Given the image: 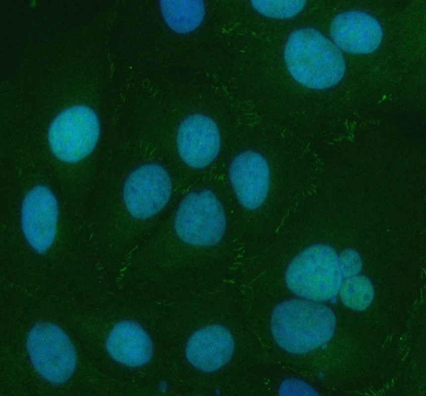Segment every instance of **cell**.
Masks as SVG:
<instances>
[{"mask_svg":"<svg viewBox=\"0 0 426 396\" xmlns=\"http://www.w3.org/2000/svg\"><path fill=\"white\" fill-rule=\"evenodd\" d=\"M284 57L293 78L309 88L331 87L342 79L346 70L340 49L312 28L291 32L285 45Z\"/></svg>","mask_w":426,"mask_h":396,"instance_id":"cell-1","label":"cell"},{"mask_svg":"<svg viewBox=\"0 0 426 396\" xmlns=\"http://www.w3.org/2000/svg\"><path fill=\"white\" fill-rule=\"evenodd\" d=\"M336 327V318L328 306L309 300L292 299L273 309L270 328L278 346L293 354H303L328 342Z\"/></svg>","mask_w":426,"mask_h":396,"instance_id":"cell-2","label":"cell"},{"mask_svg":"<svg viewBox=\"0 0 426 396\" xmlns=\"http://www.w3.org/2000/svg\"><path fill=\"white\" fill-rule=\"evenodd\" d=\"M343 279L338 255L325 244H315L300 252L285 273L286 285L293 293L318 302L334 297Z\"/></svg>","mask_w":426,"mask_h":396,"instance_id":"cell-3","label":"cell"},{"mask_svg":"<svg viewBox=\"0 0 426 396\" xmlns=\"http://www.w3.org/2000/svg\"><path fill=\"white\" fill-rule=\"evenodd\" d=\"M26 346L35 369L49 383L60 385L73 375L77 363L75 348L57 325L36 322L27 334Z\"/></svg>","mask_w":426,"mask_h":396,"instance_id":"cell-4","label":"cell"},{"mask_svg":"<svg viewBox=\"0 0 426 396\" xmlns=\"http://www.w3.org/2000/svg\"><path fill=\"white\" fill-rule=\"evenodd\" d=\"M100 135L95 112L83 105L70 107L58 114L49 129L50 148L59 159L78 162L94 149Z\"/></svg>","mask_w":426,"mask_h":396,"instance_id":"cell-5","label":"cell"},{"mask_svg":"<svg viewBox=\"0 0 426 396\" xmlns=\"http://www.w3.org/2000/svg\"><path fill=\"white\" fill-rule=\"evenodd\" d=\"M222 206L214 194L205 190L188 194L177 210L174 228L187 244L210 246L218 243L225 229Z\"/></svg>","mask_w":426,"mask_h":396,"instance_id":"cell-6","label":"cell"},{"mask_svg":"<svg viewBox=\"0 0 426 396\" xmlns=\"http://www.w3.org/2000/svg\"><path fill=\"white\" fill-rule=\"evenodd\" d=\"M171 193V182L160 165L150 163L134 170L126 179L123 198L129 213L138 219L150 218L167 203Z\"/></svg>","mask_w":426,"mask_h":396,"instance_id":"cell-7","label":"cell"},{"mask_svg":"<svg viewBox=\"0 0 426 396\" xmlns=\"http://www.w3.org/2000/svg\"><path fill=\"white\" fill-rule=\"evenodd\" d=\"M58 217L56 199L47 187L39 186L24 198L22 206V228L26 239L39 253L46 252L53 243Z\"/></svg>","mask_w":426,"mask_h":396,"instance_id":"cell-8","label":"cell"},{"mask_svg":"<svg viewBox=\"0 0 426 396\" xmlns=\"http://www.w3.org/2000/svg\"><path fill=\"white\" fill-rule=\"evenodd\" d=\"M176 144L181 159L189 166L201 168L217 156L220 137L215 123L209 117L194 114L184 119L177 133Z\"/></svg>","mask_w":426,"mask_h":396,"instance_id":"cell-9","label":"cell"},{"mask_svg":"<svg viewBox=\"0 0 426 396\" xmlns=\"http://www.w3.org/2000/svg\"><path fill=\"white\" fill-rule=\"evenodd\" d=\"M229 176L240 203L255 209L265 201L269 188V170L266 159L260 153L246 150L233 159Z\"/></svg>","mask_w":426,"mask_h":396,"instance_id":"cell-10","label":"cell"},{"mask_svg":"<svg viewBox=\"0 0 426 396\" xmlns=\"http://www.w3.org/2000/svg\"><path fill=\"white\" fill-rule=\"evenodd\" d=\"M234 345L233 336L227 328L218 324L208 325L190 336L185 346V356L198 370L213 372L230 361Z\"/></svg>","mask_w":426,"mask_h":396,"instance_id":"cell-11","label":"cell"},{"mask_svg":"<svg viewBox=\"0 0 426 396\" xmlns=\"http://www.w3.org/2000/svg\"><path fill=\"white\" fill-rule=\"evenodd\" d=\"M334 44L342 50L356 54L374 51L382 39L379 23L365 12L352 10L335 16L330 25Z\"/></svg>","mask_w":426,"mask_h":396,"instance_id":"cell-12","label":"cell"},{"mask_svg":"<svg viewBox=\"0 0 426 396\" xmlns=\"http://www.w3.org/2000/svg\"><path fill=\"white\" fill-rule=\"evenodd\" d=\"M106 350L114 361L130 367L147 363L153 354L152 340L138 323L125 320L118 322L109 333Z\"/></svg>","mask_w":426,"mask_h":396,"instance_id":"cell-13","label":"cell"},{"mask_svg":"<svg viewBox=\"0 0 426 396\" xmlns=\"http://www.w3.org/2000/svg\"><path fill=\"white\" fill-rule=\"evenodd\" d=\"M162 16L168 27L179 33H187L202 23L205 6L201 0H163L160 1Z\"/></svg>","mask_w":426,"mask_h":396,"instance_id":"cell-14","label":"cell"},{"mask_svg":"<svg viewBox=\"0 0 426 396\" xmlns=\"http://www.w3.org/2000/svg\"><path fill=\"white\" fill-rule=\"evenodd\" d=\"M342 303L350 309L363 311L372 303L374 288L366 276L356 275L343 278L339 292Z\"/></svg>","mask_w":426,"mask_h":396,"instance_id":"cell-15","label":"cell"},{"mask_svg":"<svg viewBox=\"0 0 426 396\" xmlns=\"http://www.w3.org/2000/svg\"><path fill=\"white\" fill-rule=\"evenodd\" d=\"M253 7L262 15L272 18L285 19L300 12L305 0H252Z\"/></svg>","mask_w":426,"mask_h":396,"instance_id":"cell-16","label":"cell"},{"mask_svg":"<svg viewBox=\"0 0 426 396\" xmlns=\"http://www.w3.org/2000/svg\"><path fill=\"white\" fill-rule=\"evenodd\" d=\"M339 265L343 278L359 274L362 268L360 254L352 248L343 250L338 256Z\"/></svg>","mask_w":426,"mask_h":396,"instance_id":"cell-17","label":"cell"},{"mask_svg":"<svg viewBox=\"0 0 426 396\" xmlns=\"http://www.w3.org/2000/svg\"><path fill=\"white\" fill-rule=\"evenodd\" d=\"M279 395H317L310 386L297 379L284 381L279 390Z\"/></svg>","mask_w":426,"mask_h":396,"instance_id":"cell-18","label":"cell"}]
</instances>
